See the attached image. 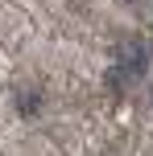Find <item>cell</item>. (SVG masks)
<instances>
[{
  "mask_svg": "<svg viewBox=\"0 0 153 156\" xmlns=\"http://www.w3.org/2000/svg\"><path fill=\"white\" fill-rule=\"evenodd\" d=\"M116 62H120V70L128 74V78H141V74H145L149 54H145V45H141V41H120V49H116Z\"/></svg>",
  "mask_w": 153,
  "mask_h": 156,
  "instance_id": "6da1fadb",
  "label": "cell"
},
{
  "mask_svg": "<svg viewBox=\"0 0 153 156\" xmlns=\"http://www.w3.org/2000/svg\"><path fill=\"white\" fill-rule=\"evenodd\" d=\"M37 103H41V94L33 90V86H21V90H17V107H21V115H33Z\"/></svg>",
  "mask_w": 153,
  "mask_h": 156,
  "instance_id": "7a4b0ae2",
  "label": "cell"
},
{
  "mask_svg": "<svg viewBox=\"0 0 153 156\" xmlns=\"http://www.w3.org/2000/svg\"><path fill=\"white\" fill-rule=\"evenodd\" d=\"M124 4H137V0H124Z\"/></svg>",
  "mask_w": 153,
  "mask_h": 156,
  "instance_id": "3957f363",
  "label": "cell"
}]
</instances>
